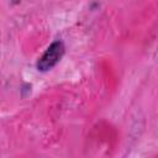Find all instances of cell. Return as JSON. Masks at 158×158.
<instances>
[{"mask_svg":"<svg viewBox=\"0 0 158 158\" xmlns=\"http://www.w3.org/2000/svg\"><path fill=\"white\" fill-rule=\"evenodd\" d=\"M64 53H65V46H64L63 41H60V40L53 41L48 46V48L44 51V53L37 59V62H36L37 70L42 72V73L49 72L60 62Z\"/></svg>","mask_w":158,"mask_h":158,"instance_id":"1","label":"cell"}]
</instances>
